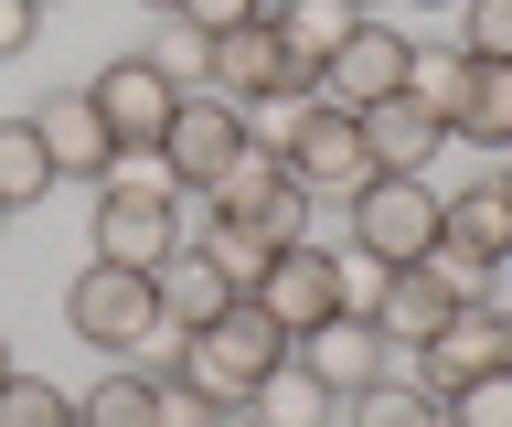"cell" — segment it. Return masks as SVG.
Listing matches in <instances>:
<instances>
[{"label":"cell","mask_w":512,"mask_h":427,"mask_svg":"<svg viewBox=\"0 0 512 427\" xmlns=\"http://www.w3.org/2000/svg\"><path fill=\"white\" fill-rule=\"evenodd\" d=\"M256 11H267V22H278V11H288V0H256Z\"/></svg>","instance_id":"cell-35"},{"label":"cell","mask_w":512,"mask_h":427,"mask_svg":"<svg viewBox=\"0 0 512 427\" xmlns=\"http://www.w3.org/2000/svg\"><path fill=\"white\" fill-rule=\"evenodd\" d=\"M459 54L470 65H512V0H459Z\"/></svg>","instance_id":"cell-26"},{"label":"cell","mask_w":512,"mask_h":427,"mask_svg":"<svg viewBox=\"0 0 512 427\" xmlns=\"http://www.w3.org/2000/svg\"><path fill=\"white\" fill-rule=\"evenodd\" d=\"M363 310H374V331L395 342V353H427V342H438V321L459 310V299H448L438 278H427V267H374Z\"/></svg>","instance_id":"cell-14"},{"label":"cell","mask_w":512,"mask_h":427,"mask_svg":"<svg viewBox=\"0 0 512 427\" xmlns=\"http://www.w3.org/2000/svg\"><path fill=\"white\" fill-rule=\"evenodd\" d=\"M150 289H160V321H171V331H203V321H224V310L246 299V289H235V278H224L214 257H203V246H192V235H182V246H171V257L150 267Z\"/></svg>","instance_id":"cell-16"},{"label":"cell","mask_w":512,"mask_h":427,"mask_svg":"<svg viewBox=\"0 0 512 427\" xmlns=\"http://www.w3.org/2000/svg\"><path fill=\"white\" fill-rule=\"evenodd\" d=\"M342 225H352V257L363 267H416L438 246V182L427 171H363L342 193Z\"/></svg>","instance_id":"cell-2"},{"label":"cell","mask_w":512,"mask_h":427,"mask_svg":"<svg viewBox=\"0 0 512 427\" xmlns=\"http://www.w3.org/2000/svg\"><path fill=\"white\" fill-rule=\"evenodd\" d=\"M246 150H256V118H246V107H224V97H203V86H182V107H171V129H160L150 161L171 171V193H214Z\"/></svg>","instance_id":"cell-5"},{"label":"cell","mask_w":512,"mask_h":427,"mask_svg":"<svg viewBox=\"0 0 512 427\" xmlns=\"http://www.w3.org/2000/svg\"><path fill=\"white\" fill-rule=\"evenodd\" d=\"M203 214H214V225H246L256 246H288V235H310V193L288 182L278 150H246V161L224 171L214 193H203Z\"/></svg>","instance_id":"cell-8"},{"label":"cell","mask_w":512,"mask_h":427,"mask_svg":"<svg viewBox=\"0 0 512 427\" xmlns=\"http://www.w3.org/2000/svg\"><path fill=\"white\" fill-rule=\"evenodd\" d=\"M288 353L310 363V374H320V385H331V395H363V385H384V374L406 363V353H395V342H384V331H374V310H363V299H352V310H331V321H320V331H299Z\"/></svg>","instance_id":"cell-11"},{"label":"cell","mask_w":512,"mask_h":427,"mask_svg":"<svg viewBox=\"0 0 512 427\" xmlns=\"http://www.w3.org/2000/svg\"><path fill=\"white\" fill-rule=\"evenodd\" d=\"M64 331L96 342V353H128L139 374H171V342H182V331L160 321L150 267H107V257L75 267V289H64Z\"/></svg>","instance_id":"cell-1"},{"label":"cell","mask_w":512,"mask_h":427,"mask_svg":"<svg viewBox=\"0 0 512 427\" xmlns=\"http://www.w3.org/2000/svg\"><path fill=\"white\" fill-rule=\"evenodd\" d=\"M54 193V161H43V129L32 118H0V214H32Z\"/></svg>","instance_id":"cell-20"},{"label":"cell","mask_w":512,"mask_h":427,"mask_svg":"<svg viewBox=\"0 0 512 427\" xmlns=\"http://www.w3.org/2000/svg\"><path fill=\"white\" fill-rule=\"evenodd\" d=\"M160 406V374H139V363H118V374H96L86 406H75V427H150Z\"/></svg>","instance_id":"cell-21"},{"label":"cell","mask_w":512,"mask_h":427,"mask_svg":"<svg viewBox=\"0 0 512 427\" xmlns=\"http://www.w3.org/2000/svg\"><path fill=\"white\" fill-rule=\"evenodd\" d=\"M246 299L288 331V342H299V331H320L331 310H352V289H342V246H310V235H288L278 257L256 267V289H246Z\"/></svg>","instance_id":"cell-7"},{"label":"cell","mask_w":512,"mask_h":427,"mask_svg":"<svg viewBox=\"0 0 512 427\" xmlns=\"http://www.w3.org/2000/svg\"><path fill=\"white\" fill-rule=\"evenodd\" d=\"M32 33H43V0H0V65L32 54Z\"/></svg>","instance_id":"cell-31"},{"label":"cell","mask_w":512,"mask_h":427,"mask_svg":"<svg viewBox=\"0 0 512 427\" xmlns=\"http://www.w3.org/2000/svg\"><path fill=\"white\" fill-rule=\"evenodd\" d=\"M352 11H363V0H352Z\"/></svg>","instance_id":"cell-37"},{"label":"cell","mask_w":512,"mask_h":427,"mask_svg":"<svg viewBox=\"0 0 512 427\" xmlns=\"http://www.w3.org/2000/svg\"><path fill=\"white\" fill-rule=\"evenodd\" d=\"M331 417H342V395L320 385L299 353H288L278 374H256V395L235 406V427H331Z\"/></svg>","instance_id":"cell-17"},{"label":"cell","mask_w":512,"mask_h":427,"mask_svg":"<svg viewBox=\"0 0 512 427\" xmlns=\"http://www.w3.org/2000/svg\"><path fill=\"white\" fill-rule=\"evenodd\" d=\"M459 75H470V54H416V75H406V86H416V97H427V107L448 118V97H459Z\"/></svg>","instance_id":"cell-30"},{"label":"cell","mask_w":512,"mask_h":427,"mask_svg":"<svg viewBox=\"0 0 512 427\" xmlns=\"http://www.w3.org/2000/svg\"><path fill=\"white\" fill-rule=\"evenodd\" d=\"M416 75V43L395 33V22H352L342 43H331V65L310 75V107H342V118H363L374 97H395Z\"/></svg>","instance_id":"cell-9"},{"label":"cell","mask_w":512,"mask_h":427,"mask_svg":"<svg viewBox=\"0 0 512 427\" xmlns=\"http://www.w3.org/2000/svg\"><path fill=\"white\" fill-rule=\"evenodd\" d=\"M491 182H502V193H512V150H502V171H491Z\"/></svg>","instance_id":"cell-34"},{"label":"cell","mask_w":512,"mask_h":427,"mask_svg":"<svg viewBox=\"0 0 512 427\" xmlns=\"http://www.w3.org/2000/svg\"><path fill=\"white\" fill-rule=\"evenodd\" d=\"M448 11H459V0H448Z\"/></svg>","instance_id":"cell-39"},{"label":"cell","mask_w":512,"mask_h":427,"mask_svg":"<svg viewBox=\"0 0 512 427\" xmlns=\"http://www.w3.org/2000/svg\"><path fill=\"white\" fill-rule=\"evenodd\" d=\"M171 22H182L192 43H214V33H235V22H267V11H256V0H182Z\"/></svg>","instance_id":"cell-29"},{"label":"cell","mask_w":512,"mask_h":427,"mask_svg":"<svg viewBox=\"0 0 512 427\" xmlns=\"http://www.w3.org/2000/svg\"><path fill=\"white\" fill-rule=\"evenodd\" d=\"M416 267H427L448 299H491V289H502V257H480V246H459V235H438Z\"/></svg>","instance_id":"cell-25"},{"label":"cell","mask_w":512,"mask_h":427,"mask_svg":"<svg viewBox=\"0 0 512 427\" xmlns=\"http://www.w3.org/2000/svg\"><path fill=\"white\" fill-rule=\"evenodd\" d=\"M363 150H374V171H427L448 150V118L416 97V86H395V97L363 107Z\"/></svg>","instance_id":"cell-15"},{"label":"cell","mask_w":512,"mask_h":427,"mask_svg":"<svg viewBox=\"0 0 512 427\" xmlns=\"http://www.w3.org/2000/svg\"><path fill=\"white\" fill-rule=\"evenodd\" d=\"M182 193H171V171L160 161H139V171H107V182H96V257L107 267H160L171 257V246H182Z\"/></svg>","instance_id":"cell-3"},{"label":"cell","mask_w":512,"mask_h":427,"mask_svg":"<svg viewBox=\"0 0 512 427\" xmlns=\"http://www.w3.org/2000/svg\"><path fill=\"white\" fill-rule=\"evenodd\" d=\"M416 427H459V417H448V395H438V406H427V417H416Z\"/></svg>","instance_id":"cell-32"},{"label":"cell","mask_w":512,"mask_h":427,"mask_svg":"<svg viewBox=\"0 0 512 427\" xmlns=\"http://www.w3.org/2000/svg\"><path fill=\"white\" fill-rule=\"evenodd\" d=\"M86 107L107 118L118 161H150L160 129H171V107H182V86H171V65H160V54H107V65L86 75Z\"/></svg>","instance_id":"cell-6"},{"label":"cell","mask_w":512,"mask_h":427,"mask_svg":"<svg viewBox=\"0 0 512 427\" xmlns=\"http://www.w3.org/2000/svg\"><path fill=\"white\" fill-rule=\"evenodd\" d=\"M150 427H235V406H214V395H203V385H182V374H160Z\"/></svg>","instance_id":"cell-27"},{"label":"cell","mask_w":512,"mask_h":427,"mask_svg":"<svg viewBox=\"0 0 512 427\" xmlns=\"http://www.w3.org/2000/svg\"><path fill=\"white\" fill-rule=\"evenodd\" d=\"M0 385H11V342H0Z\"/></svg>","instance_id":"cell-36"},{"label":"cell","mask_w":512,"mask_h":427,"mask_svg":"<svg viewBox=\"0 0 512 427\" xmlns=\"http://www.w3.org/2000/svg\"><path fill=\"white\" fill-rule=\"evenodd\" d=\"M448 139H470L502 161L512 150V65H470L459 75V97H448Z\"/></svg>","instance_id":"cell-18"},{"label":"cell","mask_w":512,"mask_h":427,"mask_svg":"<svg viewBox=\"0 0 512 427\" xmlns=\"http://www.w3.org/2000/svg\"><path fill=\"white\" fill-rule=\"evenodd\" d=\"M438 235H459V246H480V257H512V193L480 171L470 193H438Z\"/></svg>","instance_id":"cell-19"},{"label":"cell","mask_w":512,"mask_h":427,"mask_svg":"<svg viewBox=\"0 0 512 427\" xmlns=\"http://www.w3.org/2000/svg\"><path fill=\"white\" fill-rule=\"evenodd\" d=\"M470 374H512V299L491 289V299H459L438 321V342H427V385H470Z\"/></svg>","instance_id":"cell-12"},{"label":"cell","mask_w":512,"mask_h":427,"mask_svg":"<svg viewBox=\"0 0 512 427\" xmlns=\"http://www.w3.org/2000/svg\"><path fill=\"white\" fill-rule=\"evenodd\" d=\"M352 22H363L352 0H288V11H278V43H288V54H299V65L320 75V65H331V43H342Z\"/></svg>","instance_id":"cell-22"},{"label":"cell","mask_w":512,"mask_h":427,"mask_svg":"<svg viewBox=\"0 0 512 427\" xmlns=\"http://www.w3.org/2000/svg\"><path fill=\"white\" fill-rule=\"evenodd\" d=\"M0 427H75V395L54 374H22L11 363V385H0Z\"/></svg>","instance_id":"cell-24"},{"label":"cell","mask_w":512,"mask_h":427,"mask_svg":"<svg viewBox=\"0 0 512 427\" xmlns=\"http://www.w3.org/2000/svg\"><path fill=\"white\" fill-rule=\"evenodd\" d=\"M0 225H11V214H0Z\"/></svg>","instance_id":"cell-38"},{"label":"cell","mask_w":512,"mask_h":427,"mask_svg":"<svg viewBox=\"0 0 512 427\" xmlns=\"http://www.w3.org/2000/svg\"><path fill=\"white\" fill-rule=\"evenodd\" d=\"M427 406H438V385H427V374H384V385L342 395V427H416Z\"/></svg>","instance_id":"cell-23"},{"label":"cell","mask_w":512,"mask_h":427,"mask_svg":"<svg viewBox=\"0 0 512 427\" xmlns=\"http://www.w3.org/2000/svg\"><path fill=\"white\" fill-rule=\"evenodd\" d=\"M139 11H160V22H171V11H182V0H139Z\"/></svg>","instance_id":"cell-33"},{"label":"cell","mask_w":512,"mask_h":427,"mask_svg":"<svg viewBox=\"0 0 512 427\" xmlns=\"http://www.w3.org/2000/svg\"><path fill=\"white\" fill-rule=\"evenodd\" d=\"M448 417H459V427H512V374H470V385H448Z\"/></svg>","instance_id":"cell-28"},{"label":"cell","mask_w":512,"mask_h":427,"mask_svg":"<svg viewBox=\"0 0 512 427\" xmlns=\"http://www.w3.org/2000/svg\"><path fill=\"white\" fill-rule=\"evenodd\" d=\"M278 161L299 193H352L363 171H374V150H363V118H342V107H288V139H278Z\"/></svg>","instance_id":"cell-10"},{"label":"cell","mask_w":512,"mask_h":427,"mask_svg":"<svg viewBox=\"0 0 512 427\" xmlns=\"http://www.w3.org/2000/svg\"><path fill=\"white\" fill-rule=\"evenodd\" d=\"M32 129H43V161H54V182H107V171H118V139H107V118L86 107V86L43 97V107H32Z\"/></svg>","instance_id":"cell-13"},{"label":"cell","mask_w":512,"mask_h":427,"mask_svg":"<svg viewBox=\"0 0 512 427\" xmlns=\"http://www.w3.org/2000/svg\"><path fill=\"white\" fill-rule=\"evenodd\" d=\"M192 75H203V97L224 107H310V65L278 43V22H235V33H214L203 54H192Z\"/></svg>","instance_id":"cell-4"}]
</instances>
